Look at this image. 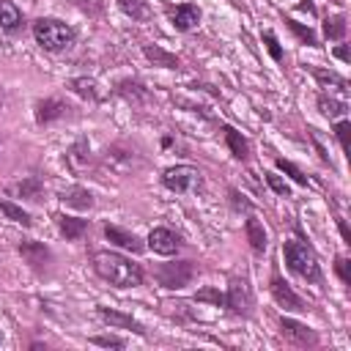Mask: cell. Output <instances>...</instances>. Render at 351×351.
<instances>
[{
  "mask_svg": "<svg viewBox=\"0 0 351 351\" xmlns=\"http://www.w3.org/2000/svg\"><path fill=\"white\" fill-rule=\"evenodd\" d=\"M118 90H121V96H126L129 101H145V99H148V90H145L140 82H129V80H123V82L118 85Z\"/></svg>",
  "mask_w": 351,
  "mask_h": 351,
  "instance_id": "27",
  "label": "cell"
},
{
  "mask_svg": "<svg viewBox=\"0 0 351 351\" xmlns=\"http://www.w3.org/2000/svg\"><path fill=\"white\" fill-rule=\"evenodd\" d=\"M69 88L77 93V96H82V99H90V101H96L101 93H99V85H96V80H90V77H74V80H69Z\"/></svg>",
  "mask_w": 351,
  "mask_h": 351,
  "instance_id": "21",
  "label": "cell"
},
{
  "mask_svg": "<svg viewBox=\"0 0 351 351\" xmlns=\"http://www.w3.org/2000/svg\"><path fill=\"white\" fill-rule=\"evenodd\" d=\"M263 41H266V49H269V55H271L274 60H282V49H280V44H277V36H274L271 30H266V33H263Z\"/></svg>",
  "mask_w": 351,
  "mask_h": 351,
  "instance_id": "33",
  "label": "cell"
},
{
  "mask_svg": "<svg viewBox=\"0 0 351 351\" xmlns=\"http://www.w3.org/2000/svg\"><path fill=\"white\" fill-rule=\"evenodd\" d=\"M197 302H214V304H225V296L217 291V288H203V291H197V296H195Z\"/></svg>",
  "mask_w": 351,
  "mask_h": 351,
  "instance_id": "34",
  "label": "cell"
},
{
  "mask_svg": "<svg viewBox=\"0 0 351 351\" xmlns=\"http://www.w3.org/2000/svg\"><path fill=\"white\" fill-rule=\"evenodd\" d=\"M104 236H107L112 244H118V247H123V250H129V252H143V244H140V239H137L134 233H126V230H121V228H115V225H107V228H104Z\"/></svg>",
  "mask_w": 351,
  "mask_h": 351,
  "instance_id": "16",
  "label": "cell"
},
{
  "mask_svg": "<svg viewBox=\"0 0 351 351\" xmlns=\"http://www.w3.org/2000/svg\"><path fill=\"white\" fill-rule=\"evenodd\" d=\"M271 293H274L277 304H282L285 310H293V313H304V310H307L304 299L296 296V293L291 291V285H288L282 277H271Z\"/></svg>",
  "mask_w": 351,
  "mask_h": 351,
  "instance_id": "9",
  "label": "cell"
},
{
  "mask_svg": "<svg viewBox=\"0 0 351 351\" xmlns=\"http://www.w3.org/2000/svg\"><path fill=\"white\" fill-rule=\"evenodd\" d=\"M335 55H337V58H340V60H348V58H351V55H348V49H346V47H337V49H335Z\"/></svg>",
  "mask_w": 351,
  "mask_h": 351,
  "instance_id": "39",
  "label": "cell"
},
{
  "mask_svg": "<svg viewBox=\"0 0 351 351\" xmlns=\"http://www.w3.org/2000/svg\"><path fill=\"white\" fill-rule=\"evenodd\" d=\"M266 184H269V186H271V189H274L277 195H285V197H288V184H285V181H282L280 176L269 173V176H266Z\"/></svg>",
  "mask_w": 351,
  "mask_h": 351,
  "instance_id": "37",
  "label": "cell"
},
{
  "mask_svg": "<svg viewBox=\"0 0 351 351\" xmlns=\"http://www.w3.org/2000/svg\"><path fill=\"white\" fill-rule=\"evenodd\" d=\"M5 192H8L11 197H22V200H41L44 186H41L38 178H22V181H16V184H8Z\"/></svg>",
  "mask_w": 351,
  "mask_h": 351,
  "instance_id": "12",
  "label": "cell"
},
{
  "mask_svg": "<svg viewBox=\"0 0 351 351\" xmlns=\"http://www.w3.org/2000/svg\"><path fill=\"white\" fill-rule=\"evenodd\" d=\"M99 315H101V321H107L110 326H121V329H132V332H137V335H145L143 324H137L132 315H123V313L110 310V307H99Z\"/></svg>",
  "mask_w": 351,
  "mask_h": 351,
  "instance_id": "15",
  "label": "cell"
},
{
  "mask_svg": "<svg viewBox=\"0 0 351 351\" xmlns=\"http://www.w3.org/2000/svg\"><path fill=\"white\" fill-rule=\"evenodd\" d=\"M148 247H151L156 255H176L178 247H181V239H178L173 230H167V228H154V230L148 233Z\"/></svg>",
  "mask_w": 351,
  "mask_h": 351,
  "instance_id": "8",
  "label": "cell"
},
{
  "mask_svg": "<svg viewBox=\"0 0 351 351\" xmlns=\"http://www.w3.org/2000/svg\"><path fill=\"white\" fill-rule=\"evenodd\" d=\"M140 165H143V162H140L137 151H134V148H126V145H121V143L110 145V148L104 151V156H101V167H104L110 176H118V178L132 176Z\"/></svg>",
  "mask_w": 351,
  "mask_h": 351,
  "instance_id": "4",
  "label": "cell"
},
{
  "mask_svg": "<svg viewBox=\"0 0 351 351\" xmlns=\"http://www.w3.org/2000/svg\"><path fill=\"white\" fill-rule=\"evenodd\" d=\"M60 200H63L66 206H71V208H90V206H93V195H90L88 189H82V186H69V189L60 195Z\"/></svg>",
  "mask_w": 351,
  "mask_h": 351,
  "instance_id": "19",
  "label": "cell"
},
{
  "mask_svg": "<svg viewBox=\"0 0 351 351\" xmlns=\"http://www.w3.org/2000/svg\"><path fill=\"white\" fill-rule=\"evenodd\" d=\"M93 269L101 280H107L115 288H134L143 282V269L118 252H93Z\"/></svg>",
  "mask_w": 351,
  "mask_h": 351,
  "instance_id": "1",
  "label": "cell"
},
{
  "mask_svg": "<svg viewBox=\"0 0 351 351\" xmlns=\"http://www.w3.org/2000/svg\"><path fill=\"white\" fill-rule=\"evenodd\" d=\"M348 132H351V123H348V121H337V123H335V134H337L343 151H348Z\"/></svg>",
  "mask_w": 351,
  "mask_h": 351,
  "instance_id": "35",
  "label": "cell"
},
{
  "mask_svg": "<svg viewBox=\"0 0 351 351\" xmlns=\"http://www.w3.org/2000/svg\"><path fill=\"white\" fill-rule=\"evenodd\" d=\"M19 255H22L33 269H41V266L49 261V250H47L41 241H22V244H19Z\"/></svg>",
  "mask_w": 351,
  "mask_h": 351,
  "instance_id": "14",
  "label": "cell"
},
{
  "mask_svg": "<svg viewBox=\"0 0 351 351\" xmlns=\"http://www.w3.org/2000/svg\"><path fill=\"white\" fill-rule=\"evenodd\" d=\"M324 33H326V38H343L346 36V16L337 14V16L326 19L324 22Z\"/></svg>",
  "mask_w": 351,
  "mask_h": 351,
  "instance_id": "28",
  "label": "cell"
},
{
  "mask_svg": "<svg viewBox=\"0 0 351 351\" xmlns=\"http://www.w3.org/2000/svg\"><path fill=\"white\" fill-rule=\"evenodd\" d=\"M66 165H69L74 173L85 170V167L90 165V143H88V140H77V143L66 151Z\"/></svg>",
  "mask_w": 351,
  "mask_h": 351,
  "instance_id": "13",
  "label": "cell"
},
{
  "mask_svg": "<svg viewBox=\"0 0 351 351\" xmlns=\"http://www.w3.org/2000/svg\"><path fill=\"white\" fill-rule=\"evenodd\" d=\"M145 58L154 63V66H162V69H178L181 63H178V58L176 55H170V52H165L162 47H156V44H145Z\"/></svg>",
  "mask_w": 351,
  "mask_h": 351,
  "instance_id": "18",
  "label": "cell"
},
{
  "mask_svg": "<svg viewBox=\"0 0 351 351\" xmlns=\"http://www.w3.org/2000/svg\"><path fill=\"white\" fill-rule=\"evenodd\" d=\"M302 8H307V11H313V3H310V0H304V3H302Z\"/></svg>",
  "mask_w": 351,
  "mask_h": 351,
  "instance_id": "41",
  "label": "cell"
},
{
  "mask_svg": "<svg viewBox=\"0 0 351 351\" xmlns=\"http://www.w3.org/2000/svg\"><path fill=\"white\" fill-rule=\"evenodd\" d=\"M90 343L104 346V348H123V340H121V337H112V335H99V337H90Z\"/></svg>",
  "mask_w": 351,
  "mask_h": 351,
  "instance_id": "36",
  "label": "cell"
},
{
  "mask_svg": "<svg viewBox=\"0 0 351 351\" xmlns=\"http://www.w3.org/2000/svg\"><path fill=\"white\" fill-rule=\"evenodd\" d=\"M195 277V263L192 261H178V263H165L156 269V280L165 288H184Z\"/></svg>",
  "mask_w": 351,
  "mask_h": 351,
  "instance_id": "6",
  "label": "cell"
},
{
  "mask_svg": "<svg viewBox=\"0 0 351 351\" xmlns=\"http://www.w3.org/2000/svg\"><path fill=\"white\" fill-rule=\"evenodd\" d=\"M315 80L321 82V85H335L340 93H346V80L343 77H337V74H329V71H321V69H315Z\"/></svg>",
  "mask_w": 351,
  "mask_h": 351,
  "instance_id": "30",
  "label": "cell"
},
{
  "mask_svg": "<svg viewBox=\"0 0 351 351\" xmlns=\"http://www.w3.org/2000/svg\"><path fill=\"white\" fill-rule=\"evenodd\" d=\"M170 19H173V27H176V30H192V27H197V22H200V8L192 5V3L176 5V8L170 11Z\"/></svg>",
  "mask_w": 351,
  "mask_h": 351,
  "instance_id": "11",
  "label": "cell"
},
{
  "mask_svg": "<svg viewBox=\"0 0 351 351\" xmlns=\"http://www.w3.org/2000/svg\"><path fill=\"white\" fill-rule=\"evenodd\" d=\"M0 211L11 219V222H16V225H22V228H27L33 219H30V214L22 208V206H16V203H11V200H3L0 197Z\"/></svg>",
  "mask_w": 351,
  "mask_h": 351,
  "instance_id": "25",
  "label": "cell"
},
{
  "mask_svg": "<svg viewBox=\"0 0 351 351\" xmlns=\"http://www.w3.org/2000/svg\"><path fill=\"white\" fill-rule=\"evenodd\" d=\"M118 8L132 19H148V3L145 0H118Z\"/></svg>",
  "mask_w": 351,
  "mask_h": 351,
  "instance_id": "26",
  "label": "cell"
},
{
  "mask_svg": "<svg viewBox=\"0 0 351 351\" xmlns=\"http://www.w3.org/2000/svg\"><path fill=\"white\" fill-rule=\"evenodd\" d=\"M225 304L233 313H239V315H250L252 313V296H250L247 282H233L230 291H228V296H225Z\"/></svg>",
  "mask_w": 351,
  "mask_h": 351,
  "instance_id": "10",
  "label": "cell"
},
{
  "mask_svg": "<svg viewBox=\"0 0 351 351\" xmlns=\"http://www.w3.org/2000/svg\"><path fill=\"white\" fill-rule=\"evenodd\" d=\"M66 110H69V107H66L60 99H44V101L36 104V121H38V123H49V121L66 115Z\"/></svg>",
  "mask_w": 351,
  "mask_h": 351,
  "instance_id": "17",
  "label": "cell"
},
{
  "mask_svg": "<svg viewBox=\"0 0 351 351\" xmlns=\"http://www.w3.org/2000/svg\"><path fill=\"white\" fill-rule=\"evenodd\" d=\"M340 233H343L346 244H351V233H348V228H346V222H343V219H340Z\"/></svg>",
  "mask_w": 351,
  "mask_h": 351,
  "instance_id": "40",
  "label": "cell"
},
{
  "mask_svg": "<svg viewBox=\"0 0 351 351\" xmlns=\"http://www.w3.org/2000/svg\"><path fill=\"white\" fill-rule=\"evenodd\" d=\"M280 329H282V337H285L288 343L299 346V348H307V346H315V343H318L315 332L307 329L304 324L293 321V318H282V321H280Z\"/></svg>",
  "mask_w": 351,
  "mask_h": 351,
  "instance_id": "7",
  "label": "cell"
},
{
  "mask_svg": "<svg viewBox=\"0 0 351 351\" xmlns=\"http://www.w3.org/2000/svg\"><path fill=\"white\" fill-rule=\"evenodd\" d=\"M222 132H225V143H228L230 154H233L236 159H241V162H244V159H247V154H250V145H247V140H244V137H241V134H239L233 126H225Z\"/></svg>",
  "mask_w": 351,
  "mask_h": 351,
  "instance_id": "22",
  "label": "cell"
},
{
  "mask_svg": "<svg viewBox=\"0 0 351 351\" xmlns=\"http://www.w3.org/2000/svg\"><path fill=\"white\" fill-rule=\"evenodd\" d=\"M277 167H280L282 173H288V176H291V178H293L296 184H302V186L307 184V178H304V173H302V170H299V167H296L293 162H288V159H277Z\"/></svg>",
  "mask_w": 351,
  "mask_h": 351,
  "instance_id": "31",
  "label": "cell"
},
{
  "mask_svg": "<svg viewBox=\"0 0 351 351\" xmlns=\"http://www.w3.org/2000/svg\"><path fill=\"white\" fill-rule=\"evenodd\" d=\"M58 228L66 239H80L85 230H88V219H77V217H66V214H58Z\"/></svg>",
  "mask_w": 351,
  "mask_h": 351,
  "instance_id": "20",
  "label": "cell"
},
{
  "mask_svg": "<svg viewBox=\"0 0 351 351\" xmlns=\"http://www.w3.org/2000/svg\"><path fill=\"white\" fill-rule=\"evenodd\" d=\"M335 269H337V274H340L343 282H351V274H348V258H337V261H335Z\"/></svg>",
  "mask_w": 351,
  "mask_h": 351,
  "instance_id": "38",
  "label": "cell"
},
{
  "mask_svg": "<svg viewBox=\"0 0 351 351\" xmlns=\"http://www.w3.org/2000/svg\"><path fill=\"white\" fill-rule=\"evenodd\" d=\"M162 184L170 192H192L200 186V170L192 165H176L162 173Z\"/></svg>",
  "mask_w": 351,
  "mask_h": 351,
  "instance_id": "5",
  "label": "cell"
},
{
  "mask_svg": "<svg viewBox=\"0 0 351 351\" xmlns=\"http://www.w3.org/2000/svg\"><path fill=\"white\" fill-rule=\"evenodd\" d=\"M318 110H321L326 118H337V115H343V112H346V101H337V99H326V96H321V99H318Z\"/></svg>",
  "mask_w": 351,
  "mask_h": 351,
  "instance_id": "29",
  "label": "cell"
},
{
  "mask_svg": "<svg viewBox=\"0 0 351 351\" xmlns=\"http://www.w3.org/2000/svg\"><path fill=\"white\" fill-rule=\"evenodd\" d=\"M282 255H285V263H288V269L291 271H296L299 277H304V280H321V269H318V258H315V252L307 247V244H302V241H285L282 244Z\"/></svg>",
  "mask_w": 351,
  "mask_h": 351,
  "instance_id": "3",
  "label": "cell"
},
{
  "mask_svg": "<svg viewBox=\"0 0 351 351\" xmlns=\"http://www.w3.org/2000/svg\"><path fill=\"white\" fill-rule=\"evenodd\" d=\"M19 22H22L19 8H16L11 0H0V27H3V30H16Z\"/></svg>",
  "mask_w": 351,
  "mask_h": 351,
  "instance_id": "24",
  "label": "cell"
},
{
  "mask_svg": "<svg viewBox=\"0 0 351 351\" xmlns=\"http://www.w3.org/2000/svg\"><path fill=\"white\" fill-rule=\"evenodd\" d=\"M285 22H288V27H291V30H293L304 44H310V47L315 44V36H313V30H310V27H302V25H299V22H293V19H285Z\"/></svg>",
  "mask_w": 351,
  "mask_h": 351,
  "instance_id": "32",
  "label": "cell"
},
{
  "mask_svg": "<svg viewBox=\"0 0 351 351\" xmlns=\"http://www.w3.org/2000/svg\"><path fill=\"white\" fill-rule=\"evenodd\" d=\"M244 230H247V241H250V247H252L255 252H263V250H266V233H263V225H261L255 217H247Z\"/></svg>",
  "mask_w": 351,
  "mask_h": 351,
  "instance_id": "23",
  "label": "cell"
},
{
  "mask_svg": "<svg viewBox=\"0 0 351 351\" xmlns=\"http://www.w3.org/2000/svg\"><path fill=\"white\" fill-rule=\"evenodd\" d=\"M33 36L47 52H63L74 44V30L60 19H38L33 25Z\"/></svg>",
  "mask_w": 351,
  "mask_h": 351,
  "instance_id": "2",
  "label": "cell"
}]
</instances>
